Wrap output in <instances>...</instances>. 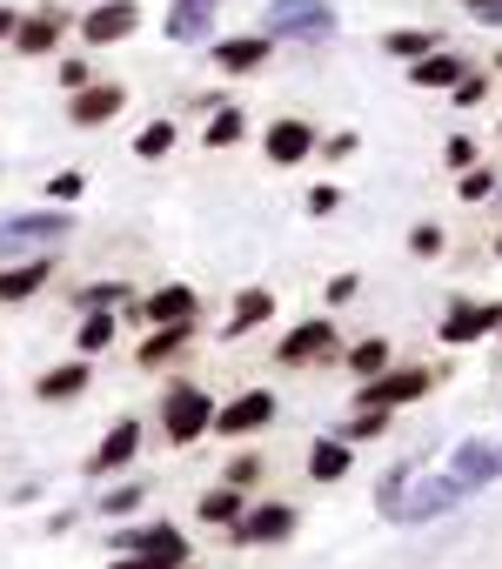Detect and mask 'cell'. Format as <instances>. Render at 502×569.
Segmentation results:
<instances>
[{
	"instance_id": "7402d4cb",
	"label": "cell",
	"mask_w": 502,
	"mask_h": 569,
	"mask_svg": "<svg viewBox=\"0 0 502 569\" xmlns=\"http://www.w3.org/2000/svg\"><path fill=\"white\" fill-rule=\"evenodd\" d=\"M462 74H469V54H449V48H435V54L409 61V81H415V88H429V94H435V88H455Z\"/></svg>"
},
{
	"instance_id": "3957f363",
	"label": "cell",
	"mask_w": 502,
	"mask_h": 569,
	"mask_svg": "<svg viewBox=\"0 0 502 569\" xmlns=\"http://www.w3.org/2000/svg\"><path fill=\"white\" fill-rule=\"evenodd\" d=\"M208 429H214V396L201 382H168L161 389V436H168V449H194Z\"/></svg>"
},
{
	"instance_id": "1f68e13d",
	"label": "cell",
	"mask_w": 502,
	"mask_h": 569,
	"mask_svg": "<svg viewBox=\"0 0 502 569\" xmlns=\"http://www.w3.org/2000/svg\"><path fill=\"white\" fill-rule=\"evenodd\" d=\"M208 28H214V8H168V21H161L168 41H201Z\"/></svg>"
},
{
	"instance_id": "4dcf8cb0",
	"label": "cell",
	"mask_w": 502,
	"mask_h": 569,
	"mask_svg": "<svg viewBox=\"0 0 502 569\" xmlns=\"http://www.w3.org/2000/svg\"><path fill=\"white\" fill-rule=\"evenodd\" d=\"M174 141H181V128L161 114V121H148V128L134 134V161H168V154H174Z\"/></svg>"
},
{
	"instance_id": "9c48e42d",
	"label": "cell",
	"mask_w": 502,
	"mask_h": 569,
	"mask_svg": "<svg viewBox=\"0 0 502 569\" xmlns=\"http://www.w3.org/2000/svg\"><path fill=\"white\" fill-rule=\"evenodd\" d=\"M114 556H161V562H188V536L174 522H121L108 536Z\"/></svg>"
},
{
	"instance_id": "ffe728a7",
	"label": "cell",
	"mask_w": 502,
	"mask_h": 569,
	"mask_svg": "<svg viewBox=\"0 0 502 569\" xmlns=\"http://www.w3.org/2000/svg\"><path fill=\"white\" fill-rule=\"evenodd\" d=\"M262 322H275V296H269V289H241V296H234V309H228V322H221V342L255 336Z\"/></svg>"
},
{
	"instance_id": "ee69618b",
	"label": "cell",
	"mask_w": 502,
	"mask_h": 569,
	"mask_svg": "<svg viewBox=\"0 0 502 569\" xmlns=\"http://www.w3.org/2000/svg\"><path fill=\"white\" fill-rule=\"evenodd\" d=\"M355 289H362V281H355V274H329V309H342V302H355Z\"/></svg>"
},
{
	"instance_id": "f546056e",
	"label": "cell",
	"mask_w": 502,
	"mask_h": 569,
	"mask_svg": "<svg viewBox=\"0 0 502 569\" xmlns=\"http://www.w3.org/2000/svg\"><path fill=\"white\" fill-rule=\"evenodd\" d=\"M74 309H81V316H88V309H114V316H121V309H134V289H128V281H88V289L74 296Z\"/></svg>"
},
{
	"instance_id": "8992f818",
	"label": "cell",
	"mask_w": 502,
	"mask_h": 569,
	"mask_svg": "<svg viewBox=\"0 0 502 569\" xmlns=\"http://www.w3.org/2000/svg\"><path fill=\"white\" fill-rule=\"evenodd\" d=\"M295 529H302V509L269 496V502H248V509H241V522L228 529V542H241V549H275V542H289Z\"/></svg>"
},
{
	"instance_id": "5b68a950",
	"label": "cell",
	"mask_w": 502,
	"mask_h": 569,
	"mask_svg": "<svg viewBox=\"0 0 502 569\" xmlns=\"http://www.w3.org/2000/svg\"><path fill=\"white\" fill-rule=\"evenodd\" d=\"M275 416H282L275 389H241V396L214 402V436H228V442H248V436L275 429Z\"/></svg>"
},
{
	"instance_id": "e575fe53",
	"label": "cell",
	"mask_w": 502,
	"mask_h": 569,
	"mask_svg": "<svg viewBox=\"0 0 502 569\" xmlns=\"http://www.w3.org/2000/svg\"><path fill=\"white\" fill-rule=\"evenodd\" d=\"M221 482H228V489H241V496H248V489H255V482H262V456H255V449H241V456H234V462H228V469H221Z\"/></svg>"
},
{
	"instance_id": "816d5d0a",
	"label": "cell",
	"mask_w": 502,
	"mask_h": 569,
	"mask_svg": "<svg viewBox=\"0 0 502 569\" xmlns=\"http://www.w3.org/2000/svg\"><path fill=\"white\" fill-rule=\"evenodd\" d=\"M489 201H502V188H495V194H489Z\"/></svg>"
},
{
	"instance_id": "b9f144b4",
	"label": "cell",
	"mask_w": 502,
	"mask_h": 569,
	"mask_svg": "<svg viewBox=\"0 0 502 569\" xmlns=\"http://www.w3.org/2000/svg\"><path fill=\"white\" fill-rule=\"evenodd\" d=\"M335 208H342V188H335V181L309 188V214H335Z\"/></svg>"
},
{
	"instance_id": "4316f807",
	"label": "cell",
	"mask_w": 502,
	"mask_h": 569,
	"mask_svg": "<svg viewBox=\"0 0 502 569\" xmlns=\"http://www.w3.org/2000/svg\"><path fill=\"white\" fill-rule=\"evenodd\" d=\"M435 48H442V34H435V28H389V34H382V54H395L402 68H409V61H422V54H435Z\"/></svg>"
},
{
	"instance_id": "d6a6232c",
	"label": "cell",
	"mask_w": 502,
	"mask_h": 569,
	"mask_svg": "<svg viewBox=\"0 0 502 569\" xmlns=\"http://www.w3.org/2000/svg\"><path fill=\"white\" fill-rule=\"evenodd\" d=\"M389 422H395V409H355L335 436H342V442H382V436H389Z\"/></svg>"
},
{
	"instance_id": "7bdbcfd3",
	"label": "cell",
	"mask_w": 502,
	"mask_h": 569,
	"mask_svg": "<svg viewBox=\"0 0 502 569\" xmlns=\"http://www.w3.org/2000/svg\"><path fill=\"white\" fill-rule=\"evenodd\" d=\"M469 8V21H482V28H502V0H462Z\"/></svg>"
},
{
	"instance_id": "ab89813d",
	"label": "cell",
	"mask_w": 502,
	"mask_h": 569,
	"mask_svg": "<svg viewBox=\"0 0 502 569\" xmlns=\"http://www.w3.org/2000/svg\"><path fill=\"white\" fill-rule=\"evenodd\" d=\"M442 161H449V168L462 174V168H475V161H482V148H475L469 134H449V141H442Z\"/></svg>"
},
{
	"instance_id": "2e32d148",
	"label": "cell",
	"mask_w": 502,
	"mask_h": 569,
	"mask_svg": "<svg viewBox=\"0 0 502 569\" xmlns=\"http://www.w3.org/2000/svg\"><path fill=\"white\" fill-rule=\"evenodd\" d=\"M141 316L154 329H201V296L188 289V281H161V289L141 302Z\"/></svg>"
},
{
	"instance_id": "db71d44e",
	"label": "cell",
	"mask_w": 502,
	"mask_h": 569,
	"mask_svg": "<svg viewBox=\"0 0 502 569\" xmlns=\"http://www.w3.org/2000/svg\"><path fill=\"white\" fill-rule=\"evenodd\" d=\"M495 68H502V61H495Z\"/></svg>"
},
{
	"instance_id": "f907efd6",
	"label": "cell",
	"mask_w": 502,
	"mask_h": 569,
	"mask_svg": "<svg viewBox=\"0 0 502 569\" xmlns=\"http://www.w3.org/2000/svg\"><path fill=\"white\" fill-rule=\"evenodd\" d=\"M495 148H502V121H495Z\"/></svg>"
},
{
	"instance_id": "484cf974",
	"label": "cell",
	"mask_w": 502,
	"mask_h": 569,
	"mask_svg": "<svg viewBox=\"0 0 502 569\" xmlns=\"http://www.w3.org/2000/svg\"><path fill=\"white\" fill-rule=\"evenodd\" d=\"M241 509H248V496H241V489H228V482L201 489V502H194V516H201L208 529H234V522H241Z\"/></svg>"
},
{
	"instance_id": "60d3db41",
	"label": "cell",
	"mask_w": 502,
	"mask_h": 569,
	"mask_svg": "<svg viewBox=\"0 0 502 569\" xmlns=\"http://www.w3.org/2000/svg\"><path fill=\"white\" fill-rule=\"evenodd\" d=\"M449 94H455V108H475V101H489V74H475V68H469Z\"/></svg>"
},
{
	"instance_id": "f5cc1de1",
	"label": "cell",
	"mask_w": 502,
	"mask_h": 569,
	"mask_svg": "<svg viewBox=\"0 0 502 569\" xmlns=\"http://www.w3.org/2000/svg\"><path fill=\"white\" fill-rule=\"evenodd\" d=\"M181 569H194V562H181Z\"/></svg>"
},
{
	"instance_id": "9a60e30c",
	"label": "cell",
	"mask_w": 502,
	"mask_h": 569,
	"mask_svg": "<svg viewBox=\"0 0 502 569\" xmlns=\"http://www.w3.org/2000/svg\"><path fill=\"white\" fill-rule=\"evenodd\" d=\"M269 54H275V41H269V34H221V41H208L214 74H262V68H269Z\"/></svg>"
},
{
	"instance_id": "836d02e7",
	"label": "cell",
	"mask_w": 502,
	"mask_h": 569,
	"mask_svg": "<svg viewBox=\"0 0 502 569\" xmlns=\"http://www.w3.org/2000/svg\"><path fill=\"white\" fill-rule=\"evenodd\" d=\"M141 502H148V482H114V489L101 496V516H108V522H121V516H134Z\"/></svg>"
},
{
	"instance_id": "f6af8a7d",
	"label": "cell",
	"mask_w": 502,
	"mask_h": 569,
	"mask_svg": "<svg viewBox=\"0 0 502 569\" xmlns=\"http://www.w3.org/2000/svg\"><path fill=\"white\" fill-rule=\"evenodd\" d=\"M355 148H362V141H355V134H349V128H342V134H329V141H322V154H329V161H349V154H355Z\"/></svg>"
},
{
	"instance_id": "83f0119b",
	"label": "cell",
	"mask_w": 502,
	"mask_h": 569,
	"mask_svg": "<svg viewBox=\"0 0 502 569\" xmlns=\"http://www.w3.org/2000/svg\"><path fill=\"white\" fill-rule=\"evenodd\" d=\"M188 342H194V329H148L141 349H134V362H141V369H161V362H174Z\"/></svg>"
},
{
	"instance_id": "74e56055",
	"label": "cell",
	"mask_w": 502,
	"mask_h": 569,
	"mask_svg": "<svg viewBox=\"0 0 502 569\" xmlns=\"http://www.w3.org/2000/svg\"><path fill=\"white\" fill-rule=\"evenodd\" d=\"M81 194H88V174H81V168H61V174L48 181V201H54V208H74Z\"/></svg>"
},
{
	"instance_id": "e0dca14e",
	"label": "cell",
	"mask_w": 502,
	"mask_h": 569,
	"mask_svg": "<svg viewBox=\"0 0 502 569\" xmlns=\"http://www.w3.org/2000/svg\"><path fill=\"white\" fill-rule=\"evenodd\" d=\"M449 476H455L469 496H482V489L502 476V449H495V442H482V436H469V442H455V456H449Z\"/></svg>"
},
{
	"instance_id": "30bf717a",
	"label": "cell",
	"mask_w": 502,
	"mask_h": 569,
	"mask_svg": "<svg viewBox=\"0 0 502 569\" xmlns=\"http://www.w3.org/2000/svg\"><path fill=\"white\" fill-rule=\"evenodd\" d=\"M435 336H442V349H475V342L502 336V302H449Z\"/></svg>"
},
{
	"instance_id": "7a4b0ae2",
	"label": "cell",
	"mask_w": 502,
	"mask_h": 569,
	"mask_svg": "<svg viewBox=\"0 0 502 569\" xmlns=\"http://www.w3.org/2000/svg\"><path fill=\"white\" fill-rule=\"evenodd\" d=\"M442 376H449V369H429V362H389L382 376L355 382V409H409V402L435 396Z\"/></svg>"
},
{
	"instance_id": "ac0fdd59",
	"label": "cell",
	"mask_w": 502,
	"mask_h": 569,
	"mask_svg": "<svg viewBox=\"0 0 502 569\" xmlns=\"http://www.w3.org/2000/svg\"><path fill=\"white\" fill-rule=\"evenodd\" d=\"M121 108H128V88L121 81H88L81 94H68V121L74 128H108Z\"/></svg>"
},
{
	"instance_id": "d6986e66",
	"label": "cell",
	"mask_w": 502,
	"mask_h": 569,
	"mask_svg": "<svg viewBox=\"0 0 502 569\" xmlns=\"http://www.w3.org/2000/svg\"><path fill=\"white\" fill-rule=\"evenodd\" d=\"M88 389H94V362H88V356L54 362L48 376H34V396H41V402H74V396H88Z\"/></svg>"
},
{
	"instance_id": "f1b7e54d",
	"label": "cell",
	"mask_w": 502,
	"mask_h": 569,
	"mask_svg": "<svg viewBox=\"0 0 502 569\" xmlns=\"http://www.w3.org/2000/svg\"><path fill=\"white\" fill-rule=\"evenodd\" d=\"M342 362H349L355 382H369V376H382V369L395 362V349H389V336H362L355 349H342Z\"/></svg>"
},
{
	"instance_id": "277c9868",
	"label": "cell",
	"mask_w": 502,
	"mask_h": 569,
	"mask_svg": "<svg viewBox=\"0 0 502 569\" xmlns=\"http://www.w3.org/2000/svg\"><path fill=\"white\" fill-rule=\"evenodd\" d=\"M74 234V214L68 208H28V214H8L0 221V261H21V254H41L54 241Z\"/></svg>"
},
{
	"instance_id": "681fc988",
	"label": "cell",
	"mask_w": 502,
	"mask_h": 569,
	"mask_svg": "<svg viewBox=\"0 0 502 569\" xmlns=\"http://www.w3.org/2000/svg\"><path fill=\"white\" fill-rule=\"evenodd\" d=\"M495 261H502V228H495Z\"/></svg>"
},
{
	"instance_id": "603a6c76",
	"label": "cell",
	"mask_w": 502,
	"mask_h": 569,
	"mask_svg": "<svg viewBox=\"0 0 502 569\" xmlns=\"http://www.w3.org/2000/svg\"><path fill=\"white\" fill-rule=\"evenodd\" d=\"M114 336H121V316H114V309H88V316L74 322V356H88V362H94V356H108V349H114Z\"/></svg>"
},
{
	"instance_id": "4fadbf2b",
	"label": "cell",
	"mask_w": 502,
	"mask_h": 569,
	"mask_svg": "<svg viewBox=\"0 0 502 569\" xmlns=\"http://www.w3.org/2000/svg\"><path fill=\"white\" fill-rule=\"evenodd\" d=\"M54 281V248H41V254H21V261H0V309H21V302H34L41 289Z\"/></svg>"
},
{
	"instance_id": "bcb514c9",
	"label": "cell",
	"mask_w": 502,
	"mask_h": 569,
	"mask_svg": "<svg viewBox=\"0 0 502 569\" xmlns=\"http://www.w3.org/2000/svg\"><path fill=\"white\" fill-rule=\"evenodd\" d=\"M108 569H181V562H161V556H114Z\"/></svg>"
},
{
	"instance_id": "cb8c5ba5",
	"label": "cell",
	"mask_w": 502,
	"mask_h": 569,
	"mask_svg": "<svg viewBox=\"0 0 502 569\" xmlns=\"http://www.w3.org/2000/svg\"><path fill=\"white\" fill-rule=\"evenodd\" d=\"M201 141H208V154H214V148H241V141H248V114H241L234 101H208V128H201Z\"/></svg>"
},
{
	"instance_id": "ba28073f",
	"label": "cell",
	"mask_w": 502,
	"mask_h": 569,
	"mask_svg": "<svg viewBox=\"0 0 502 569\" xmlns=\"http://www.w3.org/2000/svg\"><path fill=\"white\" fill-rule=\"evenodd\" d=\"M462 502H469V489H462L455 476H429V482L409 476V489H402V502H395L389 522H435V516H449V509H462Z\"/></svg>"
},
{
	"instance_id": "5bb4252c",
	"label": "cell",
	"mask_w": 502,
	"mask_h": 569,
	"mask_svg": "<svg viewBox=\"0 0 502 569\" xmlns=\"http://www.w3.org/2000/svg\"><path fill=\"white\" fill-rule=\"evenodd\" d=\"M74 28H81L88 48H114V41H128V34L141 28V0H94Z\"/></svg>"
},
{
	"instance_id": "44dd1931",
	"label": "cell",
	"mask_w": 502,
	"mask_h": 569,
	"mask_svg": "<svg viewBox=\"0 0 502 569\" xmlns=\"http://www.w3.org/2000/svg\"><path fill=\"white\" fill-rule=\"evenodd\" d=\"M141 442H148V436H141V422H134V416H121V422L101 436V449H94V462H88V469H94V476H108V469H128V462L141 456Z\"/></svg>"
},
{
	"instance_id": "d590c367",
	"label": "cell",
	"mask_w": 502,
	"mask_h": 569,
	"mask_svg": "<svg viewBox=\"0 0 502 569\" xmlns=\"http://www.w3.org/2000/svg\"><path fill=\"white\" fill-rule=\"evenodd\" d=\"M54 81H61V94H81V88L94 81V68H88V54H61V61H54Z\"/></svg>"
},
{
	"instance_id": "f35d334b",
	"label": "cell",
	"mask_w": 502,
	"mask_h": 569,
	"mask_svg": "<svg viewBox=\"0 0 502 569\" xmlns=\"http://www.w3.org/2000/svg\"><path fill=\"white\" fill-rule=\"evenodd\" d=\"M442 248H449V234H442L435 221H415V228H409V254H422V261H435Z\"/></svg>"
},
{
	"instance_id": "d4e9b609",
	"label": "cell",
	"mask_w": 502,
	"mask_h": 569,
	"mask_svg": "<svg viewBox=\"0 0 502 569\" xmlns=\"http://www.w3.org/2000/svg\"><path fill=\"white\" fill-rule=\"evenodd\" d=\"M349 462H355V442H342V436H315V449H309V476H315V482H342Z\"/></svg>"
},
{
	"instance_id": "7c38bea8",
	"label": "cell",
	"mask_w": 502,
	"mask_h": 569,
	"mask_svg": "<svg viewBox=\"0 0 502 569\" xmlns=\"http://www.w3.org/2000/svg\"><path fill=\"white\" fill-rule=\"evenodd\" d=\"M315 148H322V134H315L302 114H282V121L262 128V154H269V168H302V161H315Z\"/></svg>"
},
{
	"instance_id": "8d00e7d4",
	"label": "cell",
	"mask_w": 502,
	"mask_h": 569,
	"mask_svg": "<svg viewBox=\"0 0 502 569\" xmlns=\"http://www.w3.org/2000/svg\"><path fill=\"white\" fill-rule=\"evenodd\" d=\"M455 194H462V201H489V194H495V168H482V161L462 168V174H455Z\"/></svg>"
},
{
	"instance_id": "c3c4849f",
	"label": "cell",
	"mask_w": 502,
	"mask_h": 569,
	"mask_svg": "<svg viewBox=\"0 0 502 569\" xmlns=\"http://www.w3.org/2000/svg\"><path fill=\"white\" fill-rule=\"evenodd\" d=\"M174 8H221V0H174Z\"/></svg>"
},
{
	"instance_id": "7dc6e473",
	"label": "cell",
	"mask_w": 502,
	"mask_h": 569,
	"mask_svg": "<svg viewBox=\"0 0 502 569\" xmlns=\"http://www.w3.org/2000/svg\"><path fill=\"white\" fill-rule=\"evenodd\" d=\"M21 21H28V8H0V41L14 48V34H21Z\"/></svg>"
},
{
	"instance_id": "6da1fadb",
	"label": "cell",
	"mask_w": 502,
	"mask_h": 569,
	"mask_svg": "<svg viewBox=\"0 0 502 569\" xmlns=\"http://www.w3.org/2000/svg\"><path fill=\"white\" fill-rule=\"evenodd\" d=\"M335 8L329 0H262V21H255V34H269L275 48L282 41H302V48H322V41H335Z\"/></svg>"
},
{
	"instance_id": "8fae6325",
	"label": "cell",
	"mask_w": 502,
	"mask_h": 569,
	"mask_svg": "<svg viewBox=\"0 0 502 569\" xmlns=\"http://www.w3.org/2000/svg\"><path fill=\"white\" fill-rule=\"evenodd\" d=\"M68 28H74V14L61 8V0H41V8H28V21H21V34H14V54H21V61H48V54L68 41Z\"/></svg>"
},
{
	"instance_id": "52a82bcc",
	"label": "cell",
	"mask_w": 502,
	"mask_h": 569,
	"mask_svg": "<svg viewBox=\"0 0 502 569\" xmlns=\"http://www.w3.org/2000/svg\"><path fill=\"white\" fill-rule=\"evenodd\" d=\"M329 356H342V329H335L329 316L295 322V329L275 342V362H282V369H315V362H329Z\"/></svg>"
}]
</instances>
